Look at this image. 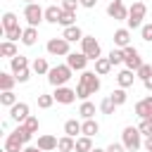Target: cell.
Masks as SVG:
<instances>
[{
	"label": "cell",
	"instance_id": "cell-1",
	"mask_svg": "<svg viewBox=\"0 0 152 152\" xmlns=\"http://www.w3.org/2000/svg\"><path fill=\"white\" fill-rule=\"evenodd\" d=\"M71 76H74V69L69 66V64H55V66H50V71H48V83L50 86H66L69 81H71Z\"/></svg>",
	"mask_w": 152,
	"mask_h": 152
},
{
	"label": "cell",
	"instance_id": "cell-2",
	"mask_svg": "<svg viewBox=\"0 0 152 152\" xmlns=\"http://www.w3.org/2000/svg\"><path fill=\"white\" fill-rule=\"evenodd\" d=\"M121 142H124V147L128 152L140 150L142 147V133H140V128L138 126H126L124 133H121Z\"/></svg>",
	"mask_w": 152,
	"mask_h": 152
},
{
	"label": "cell",
	"instance_id": "cell-3",
	"mask_svg": "<svg viewBox=\"0 0 152 152\" xmlns=\"http://www.w3.org/2000/svg\"><path fill=\"white\" fill-rule=\"evenodd\" d=\"M145 14H147V5L145 2H133L131 7H128V19H126V24H128V28H140L142 26V19H145Z\"/></svg>",
	"mask_w": 152,
	"mask_h": 152
},
{
	"label": "cell",
	"instance_id": "cell-4",
	"mask_svg": "<svg viewBox=\"0 0 152 152\" xmlns=\"http://www.w3.org/2000/svg\"><path fill=\"white\" fill-rule=\"evenodd\" d=\"M24 19H26L28 26H36V28H38V24L45 21V10H43L38 2H28V5L24 7Z\"/></svg>",
	"mask_w": 152,
	"mask_h": 152
},
{
	"label": "cell",
	"instance_id": "cell-5",
	"mask_svg": "<svg viewBox=\"0 0 152 152\" xmlns=\"http://www.w3.org/2000/svg\"><path fill=\"white\" fill-rule=\"evenodd\" d=\"M69 45H71V43H69L64 36H59V38H50L48 45H45V50H48L50 55H55V57H66V55L71 52Z\"/></svg>",
	"mask_w": 152,
	"mask_h": 152
},
{
	"label": "cell",
	"instance_id": "cell-6",
	"mask_svg": "<svg viewBox=\"0 0 152 152\" xmlns=\"http://www.w3.org/2000/svg\"><path fill=\"white\" fill-rule=\"evenodd\" d=\"M81 52L88 57V59H97V57H102V48H100V43L95 40V36H83V40H81Z\"/></svg>",
	"mask_w": 152,
	"mask_h": 152
},
{
	"label": "cell",
	"instance_id": "cell-7",
	"mask_svg": "<svg viewBox=\"0 0 152 152\" xmlns=\"http://www.w3.org/2000/svg\"><path fill=\"white\" fill-rule=\"evenodd\" d=\"M78 86H83V88H86L90 95H95V93L100 90V86H102V83H100V74H95V71H88V69H86V71H81Z\"/></svg>",
	"mask_w": 152,
	"mask_h": 152
},
{
	"label": "cell",
	"instance_id": "cell-8",
	"mask_svg": "<svg viewBox=\"0 0 152 152\" xmlns=\"http://www.w3.org/2000/svg\"><path fill=\"white\" fill-rule=\"evenodd\" d=\"M124 64H126V69H133V71H138L142 66V57H140L138 48H133V45L124 48Z\"/></svg>",
	"mask_w": 152,
	"mask_h": 152
},
{
	"label": "cell",
	"instance_id": "cell-9",
	"mask_svg": "<svg viewBox=\"0 0 152 152\" xmlns=\"http://www.w3.org/2000/svg\"><path fill=\"white\" fill-rule=\"evenodd\" d=\"M107 14L114 19V21H126L128 19V7L124 5V0H112L107 5Z\"/></svg>",
	"mask_w": 152,
	"mask_h": 152
},
{
	"label": "cell",
	"instance_id": "cell-10",
	"mask_svg": "<svg viewBox=\"0 0 152 152\" xmlns=\"http://www.w3.org/2000/svg\"><path fill=\"white\" fill-rule=\"evenodd\" d=\"M55 102H59V104H71V102H76V90L74 88H66V86H57L55 88Z\"/></svg>",
	"mask_w": 152,
	"mask_h": 152
},
{
	"label": "cell",
	"instance_id": "cell-11",
	"mask_svg": "<svg viewBox=\"0 0 152 152\" xmlns=\"http://www.w3.org/2000/svg\"><path fill=\"white\" fill-rule=\"evenodd\" d=\"M28 116H31V107L26 102H17L14 107H10V119L14 124H24Z\"/></svg>",
	"mask_w": 152,
	"mask_h": 152
},
{
	"label": "cell",
	"instance_id": "cell-12",
	"mask_svg": "<svg viewBox=\"0 0 152 152\" xmlns=\"http://www.w3.org/2000/svg\"><path fill=\"white\" fill-rule=\"evenodd\" d=\"M88 62H90V59H88L83 52H69V55H66V64H69L74 71H86Z\"/></svg>",
	"mask_w": 152,
	"mask_h": 152
},
{
	"label": "cell",
	"instance_id": "cell-13",
	"mask_svg": "<svg viewBox=\"0 0 152 152\" xmlns=\"http://www.w3.org/2000/svg\"><path fill=\"white\" fill-rule=\"evenodd\" d=\"M57 142H59V138H55V135H50V133H43V135H38V147L43 150V152H52V150H57Z\"/></svg>",
	"mask_w": 152,
	"mask_h": 152
},
{
	"label": "cell",
	"instance_id": "cell-14",
	"mask_svg": "<svg viewBox=\"0 0 152 152\" xmlns=\"http://www.w3.org/2000/svg\"><path fill=\"white\" fill-rule=\"evenodd\" d=\"M114 45H116V48H121V50L131 45V28H128V26H126V28H116V31H114Z\"/></svg>",
	"mask_w": 152,
	"mask_h": 152
},
{
	"label": "cell",
	"instance_id": "cell-15",
	"mask_svg": "<svg viewBox=\"0 0 152 152\" xmlns=\"http://www.w3.org/2000/svg\"><path fill=\"white\" fill-rule=\"evenodd\" d=\"M135 78H138V76H135L133 69H121V71L116 74V83H119V88H131Z\"/></svg>",
	"mask_w": 152,
	"mask_h": 152
},
{
	"label": "cell",
	"instance_id": "cell-16",
	"mask_svg": "<svg viewBox=\"0 0 152 152\" xmlns=\"http://www.w3.org/2000/svg\"><path fill=\"white\" fill-rule=\"evenodd\" d=\"M135 114H138L140 119H147V116L152 114V95H147V97H142L140 102H135Z\"/></svg>",
	"mask_w": 152,
	"mask_h": 152
},
{
	"label": "cell",
	"instance_id": "cell-17",
	"mask_svg": "<svg viewBox=\"0 0 152 152\" xmlns=\"http://www.w3.org/2000/svg\"><path fill=\"white\" fill-rule=\"evenodd\" d=\"M26 147V142H21L14 133H7V138H5V150L7 152H21Z\"/></svg>",
	"mask_w": 152,
	"mask_h": 152
},
{
	"label": "cell",
	"instance_id": "cell-18",
	"mask_svg": "<svg viewBox=\"0 0 152 152\" xmlns=\"http://www.w3.org/2000/svg\"><path fill=\"white\" fill-rule=\"evenodd\" d=\"M62 36H64L69 43H76V40L81 43V40H83V31H81V26H76V24H74V26H66V28L62 31Z\"/></svg>",
	"mask_w": 152,
	"mask_h": 152
},
{
	"label": "cell",
	"instance_id": "cell-19",
	"mask_svg": "<svg viewBox=\"0 0 152 152\" xmlns=\"http://www.w3.org/2000/svg\"><path fill=\"white\" fill-rule=\"evenodd\" d=\"M62 7H57V5H48L45 7V21L48 24H59V17H62Z\"/></svg>",
	"mask_w": 152,
	"mask_h": 152
},
{
	"label": "cell",
	"instance_id": "cell-20",
	"mask_svg": "<svg viewBox=\"0 0 152 152\" xmlns=\"http://www.w3.org/2000/svg\"><path fill=\"white\" fill-rule=\"evenodd\" d=\"M100 133V124L95 119H83V126H81V135H97Z\"/></svg>",
	"mask_w": 152,
	"mask_h": 152
},
{
	"label": "cell",
	"instance_id": "cell-21",
	"mask_svg": "<svg viewBox=\"0 0 152 152\" xmlns=\"http://www.w3.org/2000/svg\"><path fill=\"white\" fill-rule=\"evenodd\" d=\"M28 66H31V64H28V57H24V55H17V57L10 59L12 74H17V71H21V69H28Z\"/></svg>",
	"mask_w": 152,
	"mask_h": 152
},
{
	"label": "cell",
	"instance_id": "cell-22",
	"mask_svg": "<svg viewBox=\"0 0 152 152\" xmlns=\"http://www.w3.org/2000/svg\"><path fill=\"white\" fill-rule=\"evenodd\" d=\"M31 69H33V74H38V76H48V71H50L45 57H36V59L31 62Z\"/></svg>",
	"mask_w": 152,
	"mask_h": 152
},
{
	"label": "cell",
	"instance_id": "cell-23",
	"mask_svg": "<svg viewBox=\"0 0 152 152\" xmlns=\"http://www.w3.org/2000/svg\"><path fill=\"white\" fill-rule=\"evenodd\" d=\"M81 121H76V119H69V121H64V135H71V138H78L81 135Z\"/></svg>",
	"mask_w": 152,
	"mask_h": 152
},
{
	"label": "cell",
	"instance_id": "cell-24",
	"mask_svg": "<svg viewBox=\"0 0 152 152\" xmlns=\"http://www.w3.org/2000/svg\"><path fill=\"white\" fill-rule=\"evenodd\" d=\"M36 40H38V28L36 26H26L24 28V36H21V43L31 48V45H36Z\"/></svg>",
	"mask_w": 152,
	"mask_h": 152
},
{
	"label": "cell",
	"instance_id": "cell-25",
	"mask_svg": "<svg viewBox=\"0 0 152 152\" xmlns=\"http://www.w3.org/2000/svg\"><path fill=\"white\" fill-rule=\"evenodd\" d=\"M0 55H2V57H10V59L17 57V55H19V52H17V43H14V40H2V43H0Z\"/></svg>",
	"mask_w": 152,
	"mask_h": 152
},
{
	"label": "cell",
	"instance_id": "cell-26",
	"mask_svg": "<svg viewBox=\"0 0 152 152\" xmlns=\"http://www.w3.org/2000/svg\"><path fill=\"white\" fill-rule=\"evenodd\" d=\"M109 71H112V62H109V57H97V59H95V74L107 76Z\"/></svg>",
	"mask_w": 152,
	"mask_h": 152
},
{
	"label": "cell",
	"instance_id": "cell-27",
	"mask_svg": "<svg viewBox=\"0 0 152 152\" xmlns=\"http://www.w3.org/2000/svg\"><path fill=\"white\" fill-rule=\"evenodd\" d=\"M57 150H59V152H74V150H76V138H71V135H62L59 142H57Z\"/></svg>",
	"mask_w": 152,
	"mask_h": 152
},
{
	"label": "cell",
	"instance_id": "cell-28",
	"mask_svg": "<svg viewBox=\"0 0 152 152\" xmlns=\"http://www.w3.org/2000/svg\"><path fill=\"white\" fill-rule=\"evenodd\" d=\"M14 83H17V76L14 74H10V71H2L0 74V90H12Z\"/></svg>",
	"mask_w": 152,
	"mask_h": 152
},
{
	"label": "cell",
	"instance_id": "cell-29",
	"mask_svg": "<svg viewBox=\"0 0 152 152\" xmlns=\"http://www.w3.org/2000/svg\"><path fill=\"white\" fill-rule=\"evenodd\" d=\"M78 114H81L83 119H93V116H95V104H93L90 100H81V107H78Z\"/></svg>",
	"mask_w": 152,
	"mask_h": 152
},
{
	"label": "cell",
	"instance_id": "cell-30",
	"mask_svg": "<svg viewBox=\"0 0 152 152\" xmlns=\"http://www.w3.org/2000/svg\"><path fill=\"white\" fill-rule=\"evenodd\" d=\"M12 133H14V135H17L21 142H26V145H28V142H31V138H33V133H31V131H28L24 124H17V128H14Z\"/></svg>",
	"mask_w": 152,
	"mask_h": 152
},
{
	"label": "cell",
	"instance_id": "cell-31",
	"mask_svg": "<svg viewBox=\"0 0 152 152\" xmlns=\"http://www.w3.org/2000/svg\"><path fill=\"white\" fill-rule=\"evenodd\" d=\"M93 150V138L90 135H78L76 138V152H90Z\"/></svg>",
	"mask_w": 152,
	"mask_h": 152
},
{
	"label": "cell",
	"instance_id": "cell-32",
	"mask_svg": "<svg viewBox=\"0 0 152 152\" xmlns=\"http://www.w3.org/2000/svg\"><path fill=\"white\" fill-rule=\"evenodd\" d=\"M14 26H19L17 14H14V12H5V14H2V31H10V28H14Z\"/></svg>",
	"mask_w": 152,
	"mask_h": 152
},
{
	"label": "cell",
	"instance_id": "cell-33",
	"mask_svg": "<svg viewBox=\"0 0 152 152\" xmlns=\"http://www.w3.org/2000/svg\"><path fill=\"white\" fill-rule=\"evenodd\" d=\"M109 97L114 100V104H116V107L126 104V100H128V95H126V88H116V90H112V95H109Z\"/></svg>",
	"mask_w": 152,
	"mask_h": 152
},
{
	"label": "cell",
	"instance_id": "cell-34",
	"mask_svg": "<svg viewBox=\"0 0 152 152\" xmlns=\"http://www.w3.org/2000/svg\"><path fill=\"white\" fill-rule=\"evenodd\" d=\"M19 100H17V95L12 93V90H2V95H0V104L2 107H14Z\"/></svg>",
	"mask_w": 152,
	"mask_h": 152
},
{
	"label": "cell",
	"instance_id": "cell-35",
	"mask_svg": "<svg viewBox=\"0 0 152 152\" xmlns=\"http://www.w3.org/2000/svg\"><path fill=\"white\" fill-rule=\"evenodd\" d=\"M74 24H76V12H66V10H64L62 17H59V26L66 28V26H74Z\"/></svg>",
	"mask_w": 152,
	"mask_h": 152
},
{
	"label": "cell",
	"instance_id": "cell-36",
	"mask_svg": "<svg viewBox=\"0 0 152 152\" xmlns=\"http://www.w3.org/2000/svg\"><path fill=\"white\" fill-rule=\"evenodd\" d=\"M107 57H109L112 66H116V64H124V50H121V48H112V52H109Z\"/></svg>",
	"mask_w": 152,
	"mask_h": 152
},
{
	"label": "cell",
	"instance_id": "cell-37",
	"mask_svg": "<svg viewBox=\"0 0 152 152\" xmlns=\"http://www.w3.org/2000/svg\"><path fill=\"white\" fill-rule=\"evenodd\" d=\"M55 104V95H48V93H40L38 95V107L40 109H50Z\"/></svg>",
	"mask_w": 152,
	"mask_h": 152
},
{
	"label": "cell",
	"instance_id": "cell-38",
	"mask_svg": "<svg viewBox=\"0 0 152 152\" xmlns=\"http://www.w3.org/2000/svg\"><path fill=\"white\" fill-rule=\"evenodd\" d=\"M97 109H100L102 114H114V109H116V104H114V100H112V97L107 95V97H104V100L100 102V107H97Z\"/></svg>",
	"mask_w": 152,
	"mask_h": 152
},
{
	"label": "cell",
	"instance_id": "cell-39",
	"mask_svg": "<svg viewBox=\"0 0 152 152\" xmlns=\"http://www.w3.org/2000/svg\"><path fill=\"white\" fill-rule=\"evenodd\" d=\"M21 36H24V28L21 26H14V28H10V31H5V38L7 40H21Z\"/></svg>",
	"mask_w": 152,
	"mask_h": 152
},
{
	"label": "cell",
	"instance_id": "cell-40",
	"mask_svg": "<svg viewBox=\"0 0 152 152\" xmlns=\"http://www.w3.org/2000/svg\"><path fill=\"white\" fill-rule=\"evenodd\" d=\"M135 76H138V78H140V81H147V78H152V66H150V64H145V62H142V66H140V69H138V71H135Z\"/></svg>",
	"mask_w": 152,
	"mask_h": 152
},
{
	"label": "cell",
	"instance_id": "cell-41",
	"mask_svg": "<svg viewBox=\"0 0 152 152\" xmlns=\"http://www.w3.org/2000/svg\"><path fill=\"white\" fill-rule=\"evenodd\" d=\"M24 126H26V128H28L31 133H38V128H40V121H38V119H36V116L31 114V116H28V119L24 121Z\"/></svg>",
	"mask_w": 152,
	"mask_h": 152
},
{
	"label": "cell",
	"instance_id": "cell-42",
	"mask_svg": "<svg viewBox=\"0 0 152 152\" xmlns=\"http://www.w3.org/2000/svg\"><path fill=\"white\" fill-rule=\"evenodd\" d=\"M138 128H140V133H142V138H147V135H152V121H147V119H140V124H138Z\"/></svg>",
	"mask_w": 152,
	"mask_h": 152
},
{
	"label": "cell",
	"instance_id": "cell-43",
	"mask_svg": "<svg viewBox=\"0 0 152 152\" xmlns=\"http://www.w3.org/2000/svg\"><path fill=\"white\" fill-rule=\"evenodd\" d=\"M62 10H66V12H76L78 7H81V2L78 0H62V5H59Z\"/></svg>",
	"mask_w": 152,
	"mask_h": 152
},
{
	"label": "cell",
	"instance_id": "cell-44",
	"mask_svg": "<svg viewBox=\"0 0 152 152\" xmlns=\"http://www.w3.org/2000/svg\"><path fill=\"white\" fill-rule=\"evenodd\" d=\"M31 71H33L31 66H28V69H21V71H17V74H14V76H17V83H26V81L31 78Z\"/></svg>",
	"mask_w": 152,
	"mask_h": 152
},
{
	"label": "cell",
	"instance_id": "cell-45",
	"mask_svg": "<svg viewBox=\"0 0 152 152\" xmlns=\"http://www.w3.org/2000/svg\"><path fill=\"white\" fill-rule=\"evenodd\" d=\"M140 36H142V40L152 43V24H142L140 26Z\"/></svg>",
	"mask_w": 152,
	"mask_h": 152
},
{
	"label": "cell",
	"instance_id": "cell-46",
	"mask_svg": "<svg viewBox=\"0 0 152 152\" xmlns=\"http://www.w3.org/2000/svg\"><path fill=\"white\" fill-rule=\"evenodd\" d=\"M107 152H128V150L124 147V142H112V145L107 147Z\"/></svg>",
	"mask_w": 152,
	"mask_h": 152
},
{
	"label": "cell",
	"instance_id": "cell-47",
	"mask_svg": "<svg viewBox=\"0 0 152 152\" xmlns=\"http://www.w3.org/2000/svg\"><path fill=\"white\" fill-rule=\"evenodd\" d=\"M81 2V7H86V10H93L95 5H97V0H78Z\"/></svg>",
	"mask_w": 152,
	"mask_h": 152
},
{
	"label": "cell",
	"instance_id": "cell-48",
	"mask_svg": "<svg viewBox=\"0 0 152 152\" xmlns=\"http://www.w3.org/2000/svg\"><path fill=\"white\" fill-rule=\"evenodd\" d=\"M142 147H145L147 152H152V135H147V138L142 140Z\"/></svg>",
	"mask_w": 152,
	"mask_h": 152
},
{
	"label": "cell",
	"instance_id": "cell-49",
	"mask_svg": "<svg viewBox=\"0 0 152 152\" xmlns=\"http://www.w3.org/2000/svg\"><path fill=\"white\" fill-rule=\"evenodd\" d=\"M21 152H43V150H40L38 145H26V147H24Z\"/></svg>",
	"mask_w": 152,
	"mask_h": 152
},
{
	"label": "cell",
	"instance_id": "cell-50",
	"mask_svg": "<svg viewBox=\"0 0 152 152\" xmlns=\"http://www.w3.org/2000/svg\"><path fill=\"white\" fill-rule=\"evenodd\" d=\"M142 86H145L147 90H152V78H147V81H142Z\"/></svg>",
	"mask_w": 152,
	"mask_h": 152
},
{
	"label": "cell",
	"instance_id": "cell-51",
	"mask_svg": "<svg viewBox=\"0 0 152 152\" xmlns=\"http://www.w3.org/2000/svg\"><path fill=\"white\" fill-rule=\"evenodd\" d=\"M90 152H107V150H102V147H93Z\"/></svg>",
	"mask_w": 152,
	"mask_h": 152
},
{
	"label": "cell",
	"instance_id": "cell-52",
	"mask_svg": "<svg viewBox=\"0 0 152 152\" xmlns=\"http://www.w3.org/2000/svg\"><path fill=\"white\" fill-rule=\"evenodd\" d=\"M24 2H26V5H28V2H36V0H24Z\"/></svg>",
	"mask_w": 152,
	"mask_h": 152
}]
</instances>
